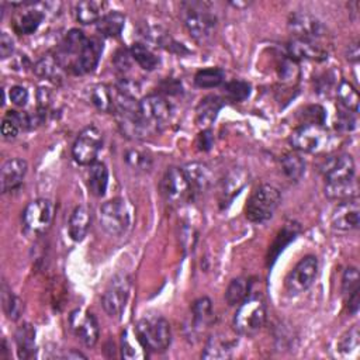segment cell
Instances as JSON below:
<instances>
[{
	"label": "cell",
	"instance_id": "obj_21",
	"mask_svg": "<svg viewBox=\"0 0 360 360\" xmlns=\"http://www.w3.org/2000/svg\"><path fill=\"white\" fill-rule=\"evenodd\" d=\"M102 51H103L102 42L96 38H89L85 49L82 51V54H81V56H79V59H78V62H77V65L72 72H74V74H77V75L89 74V72H92L97 66Z\"/></svg>",
	"mask_w": 360,
	"mask_h": 360
},
{
	"label": "cell",
	"instance_id": "obj_42",
	"mask_svg": "<svg viewBox=\"0 0 360 360\" xmlns=\"http://www.w3.org/2000/svg\"><path fill=\"white\" fill-rule=\"evenodd\" d=\"M125 161L127 164L136 171H142V172H147L152 168V158L150 154L147 152H142L138 150H130L125 154Z\"/></svg>",
	"mask_w": 360,
	"mask_h": 360
},
{
	"label": "cell",
	"instance_id": "obj_39",
	"mask_svg": "<svg viewBox=\"0 0 360 360\" xmlns=\"http://www.w3.org/2000/svg\"><path fill=\"white\" fill-rule=\"evenodd\" d=\"M121 347L123 357L125 359H143L147 356V349L143 347L135 332H132V335L130 331L123 334Z\"/></svg>",
	"mask_w": 360,
	"mask_h": 360
},
{
	"label": "cell",
	"instance_id": "obj_50",
	"mask_svg": "<svg viewBox=\"0 0 360 360\" xmlns=\"http://www.w3.org/2000/svg\"><path fill=\"white\" fill-rule=\"evenodd\" d=\"M346 58L350 61V62H357L359 58H360V49H359V42L357 41H353L347 45L346 48Z\"/></svg>",
	"mask_w": 360,
	"mask_h": 360
},
{
	"label": "cell",
	"instance_id": "obj_3",
	"mask_svg": "<svg viewBox=\"0 0 360 360\" xmlns=\"http://www.w3.org/2000/svg\"><path fill=\"white\" fill-rule=\"evenodd\" d=\"M281 196L279 189L272 185H260L249 197L245 215L252 223H265L270 220L279 208Z\"/></svg>",
	"mask_w": 360,
	"mask_h": 360
},
{
	"label": "cell",
	"instance_id": "obj_49",
	"mask_svg": "<svg viewBox=\"0 0 360 360\" xmlns=\"http://www.w3.org/2000/svg\"><path fill=\"white\" fill-rule=\"evenodd\" d=\"M10 100L13 104L23 107L29 102V92L23 86H15L10 89Z\"/></svg>",
	"mask_w": 360,
	"mask_h": 360
},
{
	"label": "cell",
	"instance_id": "obj_24",
	"mask_svg": "<svg viewBox=\"0 0 360 360\" xmlns=\"http://www.w3.org/2000/svg\"><path fill=\"white\" fill-rule=\"evenodd\" d=\"M107 3L96 2V0H85L75 8L77 20L82 24H97L106 15Z\"/></svg>",
	"mask_w": 360,
	"mask_h": 360
},
{
	"label": "cell",
	"instance_id": "obj_23",
	"mask_svg": "<svg viewBox=\"0 0 360 360\" xmlns=\"http://www.w3.org/2000/svg\"><path fill=\"white\" fill-rule=\"evenodd\" d=\"M212 322V304L207 297L198 299L191 307V332L201 334Z\"/></svg>",
	"mask_w": 360,
	"mask_h": 360
},
{
	"label": "cell",
	"instance_id": "obj_37",
	"mask_svg": "<svg viewBox=\"0 0 360 360\" xmlns=\"http://www.w3.org/2000/svg\"><path fill=\"white\" fill-rule=\"evenodd\" d=\"M36 74L42 78V79H48V81H55L61 78V72H62V65L59 63L56 56L52 55H47L44 58H41L36 66H34Z\"/></svg>",
	"mask_w": 360,
	"mask_h": 360
},
{
	"label": "cell",
	"instance_id": "obj_11",
	"mask_svg": "<svg viewBox=\"0 0 360 360\" xmlns=\"http://www.w3.org/2000/svg\"><path fill=\"white\" fill-rule=\"evenodd\" d=\"M318 274V259L315 256L303 258L285 277V290L292 296L307 292Z\"/></svg>",
	"mask_w": 360,
	"mask_h": 360
},
{
	"label": "cell",
	"instance_id": "obj_5",
	"mask_svg": "<svg viewBox=\"0 0 360 360\" xmlns=\"http://www.w3.org/2000/svg\"><path fill=\"white\" fill-rule=\"evenodd\" d=\"M266 322V307L259 299H246L238 306L234 317V329L244 336L256 335Z\"/></svg>",
	"mask_w": 360,
	"mask_h": 360
},
{
	"label": "cell",
	"instance_id": "obj_35",
	"mask_svg": "<svg viewBox=\"0 0 360 360\" xmlns=\"http://www.w3.org/2000/svg\"><path fill=\"white\" fill-rule=\"evenodd\" d=\"M131 56L132 59L143 69V70H154L159 65V58L148 48L146 44L135 42L131 45Z\"/></svg>",
	"mask_w": 360,
	"mask_h": 360
},
{
	"label": "cell",
	"instance_id": "obj_28",
	"mask_svg": "<svg viewBox=\"0 0 360 360\" xmlns=\"http://www.w3.org/2000/svg\"><path fill=\"white\" fill-rule=\"evenodd\" d=\"M88 183L91 191L95 196L102 197L106 194L109 186V169L103 162H95L91 165L88 173Z\"/></svg>",
	"mask_w": 360,
	"mask_h": 360
},
{
	"label": "cell",
	"instance_id": "obj_38",
	"mask_svg": "<svg viewBox=\"0 0 360 360\" xmlns=\"http://www.w3.org/2000/svg\"><path fill=\"white\" fill-rule=\"evenodd\" d=\"M336 95H338V99H339L342 107L346 111H350L353 114L359 113V93L350 82L342 81L338 86Z\"/></svg>",
	"mask_w": 360,
	"mask_h": 360
},
{
	"label": "cell",
	"instance_id": "obj_46",
	"mask_svg": "<svg viewBox=\"0 0 360 360\" xmlns=\"http://www.w3.org/2000/svg\"><path fill=\"white\" fill-rule=\"evenodd\" d=\"M303 117H304V124L324 125L325 110L321 106H310V107L304 109Z\"/></svg>",
	"mask_w": 360,
	"mask_h": 360
},
{
	"label": "cell",
	"instance_id": "obj_12",
	"mask_svg": "<svg viewBox=\"0 0 360 360\" xmlns=\"http://www.w3.org/2000/svg\"><path fill=\"white\" fill-rule=\"evenodd\" d=\"M161 191L168 203L178 204L185 201L193 191L185 169L169 168L161 180Z\"/></svg>",
	"mask_w": 360,
	"mask_h": 360
},
{
	"label": "cell",
	"instance_id": "obj_9",
	"mask_svg": "<svg viewBox=\"0 0 360 360\" xmlns=\"http://www.w3.org/2000/svg\"><path fill=\"white\" fill-rule=\"evenodd\" d=\"M55 215V205L51 200L38 198L31 201L23 212V224L27 233L38 235L49 230Z\"/></svg>",
	"mask_w": 360,
	"mask_h": 360
},
{
	"label": "cell",
	"instance_id": "obj_19",
	"mask_svg": "<svg viewBox=\"0 0 360 360\" xmlns=\"http://www.w3.org/2000/svg\"><path fill=\"white\" fill-rule=\"evenodd\" d=\"M289 52L293 59H311L324 61L328 58V51L321 45L320 41L308 40H293L289 44Z\"/></svg>",
	"mask_w": 360,
	"mask_h": 360
},
{
	"label": "cell",
	"instance_id": "obj_13",
	"mask_svg": "<svg viewBox=\"0 0 360 360\" xmlns=\"http://www.w3.org/2000/svg\"><path fill=\"white\" fill-rule=\"evenodd\" d=\"M289 30L296 40L320 41L327 36L325 26L308 13H293L289 19Z\"/></svg>",
	"mask_w": 360,
	"mask_h": 360
},
{
	"label": "cell",
	"instance_id": "obj_47",
	"mask_svg": "<svg viewBox=\"0 0 360 360\" xmlns=\"http://www.w3.org/2000/svg\"><path fill=\"white\" fill-rule=\"evenodd\" d=\"M131 52L127 51V49H120L117 54H116V58H114V65L117 68L118 72H121V74H125V72L130 70L131 68Z\"/></svg>",
	"mask_w": 360,
	"mask_h": 360
},
{
	"label": "cell",
	"instance_id": "obj_40",
	"mask_svg": "<svg viewBox=\"0 0 360 360\" xmlns=\"http://www.w3.org/2000/svg\"><path fill=\"white\" fill-rule=\"evenodd\" d=\"M2 303H3V310L9 320L17 321L22 317L24 311V304L6 284H3L2 287Z\"/></svg>",
	"mask_w": 360,
	"mask_h": 360
},
{
	"label": "cell",
	"instance_id": "obj_4",
	"mask_svg": "<svg viewBox=\"0 0 360 360\" xmlns=\"http://www.w3.org/2000/svg\"><path fill=\"white\" fill-rule=\"evenodd\" d=\"M131 295V279L127 273H117L110 280L102 297L106 314L113 320H120L125 311Z\"/></svg>",
	"mask_w": 360,
	"mask_h": 360
},
{
	"label": "cell",
	"instance_id": "obj_29",
	"mask_svg": "<svg viewBox=\"0 0 360 360\" xmlns=\"http://www.w3.org/2000/svg\"><path fill=\"white\" fill-rule=\"evenodd\" d=\"M31 120L27 114L19 111H9L2 123V135L5 139H15L22 130L29 128Z\"/></svg>",
	"mask_w": 360,
	"mask_h": 360
},
{
	"label": "cell",
	"instance_id": "obj_8",
	"mask_svg": "<svg viewBox=\"0 0 360 360\" xmlns=\"http://www.w3.org/2000/svg\"><path fill=\"white\" fill-rule=\"evenodd\" d=\"M329 135L324 125L302 124L290 135V143L296 151L315 154L322 151L328 143Z\"/></svg>",
	"mask_w": 360,
	"mask_h": 360
},
{
	"label": "cell",
	"instance_id": "obj_51",
	"mask_svg": "<svg viewBox=\"0 0 360 360\" xmlns=\"http://www.w3.org/2000/svg\"><path fill=\"white\" fill-rule=\"evenodd\" d=\"M198 139H200V148L201 150H204V151H207V150H210V147H211V143H212V136H211V131H208V130H204L201 134H200V136H198Z\"/></svg>",
	"mask_w": 360,
	"mask_h": 360
},
{
	"label": "cell",
	"instance_id": "obj_43",
	"mask_svg": "<svg viewBox=\"0 0 360 360\" xmlns=\"http://www.w3.org/2000/svg\"><path fill=\"white\" fill-rule=\"evenodd\" d=\"M226 96L235 103L244 102L251 95V85L244 81H233L226 85Z\"/></svg>",
	"mask_w": 360,
	"mask_h": 360
},
{
	"label": "cell",
	"instance_id": "obj_32",
	"mask_svg": "<svg viewBox=\"0 0 360 360\" xmlns=\"http://www.w3.org/2000/svg\"><path fill=\"white\" fill-rule=\"evenodd\" d=\"M251 293V281L245 277L234 279L226 292V302L228 306H240L242 302H245L249 297Z\"/></svg>",
	"mask_w": 360,
	"mask_h": 360
},
{
	"label": "cell",
	"instance_id": "obj_27",
	"mask_svg": "<svg viewBox=\"0 0 360 360\" xmlns=\"http://www.w3.org/2000/svg\"><path fill=\"white\" fill-rule=\"evenodd\" d=\"M91 103L104 113H114L116 91L107 85H96L89 91Z\"/></svg>",
	"mask_w": 360,
	"mask_h": 360
},
{
	"label": "cell",
	"instance_id": "obj_30",
	"mask_svg": "<svg viewBox=\"0 0 360 360\" xmlns=\"http://www.w3.org/2000/svg\"><path fill=\"white\" fill-rule=\"evenodd\" d=\"M193 191H204L211 185V171L204 164H189L185 168Z\"/></svg>",
	"mask_w": 360,
	"mask_h": 360
},
{
	"label": "cell",
	"instance_id": "obj_16",
	"mask_svg": "<svg viewBox=\"0 0 360 360\" xmlns=\"http://www.w3.org/2000/svg\"><path fill=\"white\" fill-rule=\"evenodd\" d=\"M322 172L327 185H345L356 180L354 161L347 154H342L328 159L322 166Z\"/></svg>",
	"mask_w": 360,
	"mask_h": 360
},
{
	"label": "cell",
	"instance_id": "obj_18",
	"mask_svg": "<svg viewBox=\"0 0 360 360\" xmlns=\"http://www.w3.org/2000/svg\"><path fill=\"white\" fill-rule=\"evenodd\" d=\"M342 295L346 300L349 311L356 314L360 304V277L356 267H347L342 277Z\"/></svg>",
	"mask_w": 360,
	"mask_h": 360
},
{
	"label": "cell",
	"instance_id": "obj_31",
	"mask_svg": "<svg viewBox=\"0 0 360 360\" xmlns=\"http://www.w3.org/2000/svg\"><path fill=\"white\" fill-rule=\"evenodd\" d=\"M44 20V13L38 9H29L19 15L15 20V30L19 34L30 36L34 34Z\"/></svg>",
	"mask_w": 360,
	"mask_h": 360
},
{
	"label": "cell",
	"instance_id": "obj_36",
	"mask_svg": "<svg viewBox=\"0 0 360 360\" xmlns=\"http://www.w3.org/2000/svg\"><path fill=\"white\" fill-rule=\"evenodd\" d=\"M226 79V72L221 68H207L198 70L194 77V84L203 89L220 86Z\"/></svg>",
	"mask_w": 360,
	"mask_h": 360
},
{
	"label": "cell",
	"instance_id": "obj_7",
	"mask_svg": "<svg viewBox=\"0 0 360 360\" xmlns=\"http://www.w3.org/2000/svg\"><path fill=\"white\" fill-rule=\"evenodd\" d=\"M103 147V134L95 127L89 125L81 131L72 147V157L79 165H92L96 162Z\"/></svg>",
	"mask_w": 360,
	"mask_h": 360
},
{
	"label": "cell",
	"instance_id": "obj_41",
	"mask_svg": "<svg viewBox=\"0 0 360 360\" xmlns=\"http://www.w3.org/2000/svg\"><path fill=\"white\" fill-rule=\"evenodd\" d=\"M357 182L353 180L350 183L345 185H325V194L331 200H350V198H357Z\"/></svg>",
	"mask_w": 360,
	"mask_h": 360
},
{
	"label": "cell",
	"instance_id": "obj_26",
	"mask_svg": "<svg viewBox=\"0 0 360 360\" xmlns=\"http://www.w3.org/2000/svg\"><path fill=\"white\" fill-rule=\"evenodd\" d=\"M16 347L19 359H30L36 350V329L31 324L24 322L16 331Z\"/></svg>",
	"mask_w": 360,
	"mask_h": 360
},
{
	"label": "cell",
	"instance_id": "obj_6",
	"mask_svg": "<svg viewBox=\"0 0 360 360\" xmlns=\"http://www.w3.org/2000/svg\"><path fill=\"white\" fill-rule=\"evenodd\" d=\"M100 227L111 237L124 235L131 226V214L123 198H113L100 207Z\"/></svg>",
	"mask_w": 360,
	"mask_h": 360
},
{
	"label": "cell",
	"instance_id": "obj_22",
	"mask_svg": "<svg viewBox=\"0 0 360 360\" xmlns=\"http://www.w3.org/2000/svg\"><path fill=\"white\" fill-rule=\"evenodd\" d=\"M237 346V341L228 339L227 336L217 334L211 336L201 353L203 359H228L231 357L234 349Z\"/></svg>",
	"mask_w": 360,
	"mask_h": 360
},
{
	"label": "cell",
	"instance_id": "obj_45",
	"mask_svg": "<svg viewBox=\"0 0 360 360\" xmlns=\"http://www.w3.org/2000/svg\"><path fill=\"white\" fill-rule=\"evenodd\" d=\"M246 182V176L242 175L241 171L233 172L226 180H224V187H223V194L226 198H231L235 193H238Z\"/></svg>",
	"mask_w": 360,
	"mask_h": 360
},
{
	"label": "cell",
	"instance_id": "obj_14",
	"mask_svg": "<svg viewBox=\"0 0 360 360\" xmlns=\"http://www.w3.org/2000/svg\"><path fill=\"white\" fill-rule=\"evenodd\" d=\"M69 325L70 329L78 336V339L92 347L97 343L100 328L96 317L92 313L84 311V310H75L69 317Z\"/></svg>",
	"mask_w": 360,
	"mask_h": 360
},
{
	"label": "cell",
	"instance_id": "obj_1",
	"mask_svg": "<svg viewBox=\"0 0 360 360\" xmlns=\"http://www.w3.org/2000/svg\"><path fill=\"white\" fill-rule=\"evenodd\" d=\"M134 332L151 352H165L172 341L171 324L161 315H146L134 327Z\"/></svg>",
	"mask_w": 360,
	"mask_h": 360
},
{
	"label": "cell",
	"instance_id": "obj_10",
	"mask_svg": "<svg viewBox=\"0 0 360 360\" xmlns=\"http://www.w3.org/2000/svg\"><path fill=\"white\" fill-rule=\"evenodd\" d=\"M138 111L141 118L146 121L155 132L166 125L172 117L171 103L161 95H151L138 102Z\"/></svg>",
	"mask_w": 360,
	"mask_h": 360
},
{
	"label": "cell",
	"instance_id": "obj_34",
	"mask_svg": "<svg viewBox=\"0 0 360 360\" xmlns=\"http://www.w3.org/2000/svg\"><path fill=\"white\" fill-rule=\"evenodd\" d=\"M125 24V17L124 15H121L120 12H111L107 13L97 24V31L103 36V37H109V38H114L118 37L124 29Z\"/></svg>",
	"mask_w": 360,
	"mask_h": 360
},
{
	"label": "cell",
	"instance_id": "obj_44",
	"mask_svg": "<svg viewBox=\"0 0 360 360\" xmlns=\"http://www.w3.org/2000/svg\"><path fill=\"white\" fill-rule=\"evenodd\" d=\"M357 347H359V328H357V325H353L339 339L338 349L343 354H350L352 352H356Z\"/></svg>",
	"mask_w": 360,
	"mask_h": 360
},
{
	"label": "cell",
	"instance_id": "obj_25",
	"mask_svg": "<svg viewBox=\"0 0 360 360\" xmlns=\"http://www.w3.org/2000/svg\"><path fill=\"white\" fill-rule=\"evenodd\" d=\"M223 100L217 96H207L197 106V124L203 128L211 125L223 109Z\"/></svg>",
	"mask_w": 360,
	"mask_h": 360
},
{
	"label": "cell",
	"instance_id": "obj_20",
	"mask_svg": "<svg viewBox=\"0 0 360 360\" xmlns=\"http://www.w3.org/2000/svg\"><path fill=\"white\" fill-rule=\"evenodd\" d=\"M91 223H92V215L89 208L85 205H78L74 210V212L70 214L69 224H68L69 237L75 242L84 241L89 233Z\"/></svg>",
	"mask_w": 360,
	"mask_h": 360
},
{
	"label": "cell",
	"instance_id": "obj_15",
	"mask_svg": "<svg viewBox=\"0 0 360 360\" xmlns=\"http://www.w3.org/2000/svg\"><path fill=\"white\" fill-rule=\"evenodd\" d=\"M360 207L357 198L343 200L334 210L331 217V227L338 233H350L359 228Z\"/></svg>",
	"mask_w": 360,
	"mask_h": 360
},
{
	"label": "cell",
	"instance_id": "obj_17",
	"mask_svg": "<svg viewBox=\"0 0 360 360\" xmlns=\"http://www.w3.org/2000/svg\"><path fill=\"white\" fill-rule=\"evenodd\" d=\"M29 165L24 159L13 158L3 164L2 171H0V185H2V191L9 193L16 190L24 180Z\"/></svg>",
	"mask_w": 360,
	"mask_h": 360
},
{
	"label": "cell",
	"instance_id": "obj_48",
	"mask_svg": "<svg viewBox=\"0 0 360 360\" xmlns=\"http://www.w3.org/2000/svg\"><path fill=\"white\" fill-rule=\"evenodd\" d=\"M15 52V41L8 33H2L0 36V56L2 59H8Z\"/></svg>",
	"mask_w": 360,
	"mask_h": 360
},
{
	"label": "cell",
	"instance_id": "obj_2",
	"mask_svg": "<svg viewBox=\"0 0 360 360\" xmlns=\"http://www.w3.org/2000/svg\"><path fill=\"white\" fill-rule=\"evenodd\" d=\"M182 17L187 31L198 42L208 41L217 27V19L214 13H211L208 6L201 2L183 3Z\"/></svg>",
	"mask_w": 360,
	"mask_h": 360
},
{
	"label": "cell",
	"instance_id": "obj_33",
	"mask_svg": "<svg viewBox=\"0 0 360 360\" xmlns=\"http://www.w3.org/2000/svg\"><path fill=\"white\" fill-rule=\"evenodd\" d=\"M281 169L290 182H300L306 173V162L299 154L289 152L281 158Z\"/></svg>",
	"mask_w": 360,
	"mask_h": 360
}]
</instances>
